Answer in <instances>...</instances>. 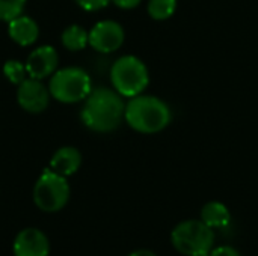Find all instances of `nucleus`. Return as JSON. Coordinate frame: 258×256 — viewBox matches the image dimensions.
Returning <instances> with one entry per match:
<instances>
[{
  "mask_svg": "<svg viewBox=\"0 0 258 256\" xmlns=\"http://www.w3.org/2000/svg\"><path fill=\"white\" fill-rule=\"evenodd\" d=\"M125 104L116 91L109 88H95L86 97L82 109L83 124L97 133H110L116 130L124 118Z\"/></svg>",
  "mask_w": 258,
  "mask_h": 256,
  "instance_id": "f257e3e1",
  "label": "nucleus"
},
{
  "mask_svg": "<svg viewBox=\"0 0 258 256\" xmlns=\"http://www.w3.org/2000/svg\"><path fill=\"white\" fill-rule=\"evenodd\" d=\"M125 122L138 133L154 134L166 128L172 119L165 101L153 95H136L125 104Z\"/></svg>",
  "mask_w": 258,
  "mask_h": 256,
  "instance_id": "f03ea898",
  "label": "nucleus"
},
{
  "mask_svg": "<svg viewBox=\"0 0 258 256\" xmlns=\"http://www.w3.org/2000/svg\"><path fill=\"white\" fill-rule=\"evenodd\" d=\"M171 243L181 255L207 256L215 244V232L201 219H189L172 229Z\"/></svg>",
  "mask_w": 258,
  "mask_h": 256,
  "instance_id": "7ed1b4c3",
  "label": "nucleus"
},
{
  "mask_svg": "<svg viewBox=\"0 0 258 256\" xmlns=\"http://www.w3.org/2000/svg\"><path fill=\"white\" fill-rule=\"evenodd\" d=\"M51 98L63 104H74L86 100L92 91L89 74L79 66H67L57 69L48 83Z\"/></svg>",
  "mask_w": 258,
  "mask_h": 256,
  "instance_id": "20e7f679",
  "label": "nucleus"
},
{
  "mask_svg": "<svg viewBox=\"0 0 258 256\" xmlns=\"http://www.w3.org/2000/svg\"><path fill=\"white\" fill-rule=\"evenodd\" d=\"M110 81L121 97L133 98L145 91L150 83V74L139 57L128 54L115 60L110 69Z\"/></svg>",
  "mask_w": 258,
  "mask_h": 256,
  "instance_id": "39448f33",
  "label": "nucleus"
},
{
  "mask_svg": "<svg viewBox=\"0 0 258 256\" xmlns=\"http://www.w3.org/2000/svg\"><path fill=\"white\" fill-rule=\"evenodd\" d=\"M70 199V184L65 177L45 169L33 187V202L44 213L62 210Z\"/></svg>",
  "mask_w": 258,
  "mask_h": 256,
  "instance_id": "423d86ee",
  "label": "nucleus"
},
{
  "mask_svg": "<svg viewBox=\"0 0 258 256\" xmlns=\"http://www.w3.org/2000/svg\"><path fill=\"white\" fill-rule=\"evenodd\" d=\"M125 33L119 23L113 20L98 21L89 30V45L100 53L116 51L124 42Z\"/></svg>",
  "mask_w": 258,
  "mask_h": 256,
  "instance_id": "0eeeda50",
  "label": "nucleus"
},
{
  "mask_svg": "<svg viewBox=\"0 0 258 256\" xmlns=\"http://www.w3.org/2000/svg\"><path fill=\"white\" fill-rule=\"evenodd\" d=\"M50 97L48 88L41 80L32 77L21 81L17 89V101L29 113H42L48 107Z\"/></svg>",
  "mask_w": 258,
  "mask_h": 256,
  "instance_id": "6e6552de",
  "label": "nucleus"
},
{
  "mask_svg": "<svg viewBox=\"0 0 258 256\" xmlns=\"http://www.w3.org/2000/svg\"><path fill=\"white\" fill-rule=\"evenodd\" d=\"M57 65L59 54L51 45H42L35 48L26 60V69L29 77L36 80L51 77L57 71Z\"/></svg>",
  "mask_w": 258,
  "mask_h": 256,
  "instance_id": "1a4fd4ad",
  "label": "nucleus"
},
{
  "mask_svg": "<svg viewBox=\"0 0 258 256\" xmlns=\"http://www.w3.org/2000/svg\"><path fill=\"white\" fill-rule=\"evenodd\" d=\"M50 243L45 234L36 228L20 231L14 240V256H48Z\"/></svg>",
  "mask_w": 258,
  "mask_h": 256,
  "instance_id": "9d476101",
  "label": "nucleus"
},
{
  "mask_svg": "<svg viewBox=\"0 0 258 256\" xmlns=\"http://www.w3.org/2000/svg\"><path fill=\"white\" fill-rule=\"evenodd\" d=\"M8 33H9V38L15 44H18L21 47H29L38 39L39 27H38V24H36V21L33 18L21 14L17 18L9 21Z\"/></svg>",
  "mask_w": 258,
  "mask_h": 256,
  "instance_id": "9b49d317",
  "label": "nucleus"
},
{
  "mask_svg": "<svg viewBox=\"0 0 258 256\" xmlns=\"http://www.w3.org/2000/svg\"><path fill=\"white\" fill-rule=\"evenodd\" d=\"M80 164H82V154L74 146L59 148L50 160V169L65 178L74 175L79 170Z\"/></svg>",
  "mask_w": 258,
  "mask_h": 256,
  "instance_id": "f8f14e48",
  "label": "nucleus"
},
{
  "mask_svg": "<svg viewBox=\"0 0 258 256\" xmlns=\"http://www.w3.org/2000/svg\"><path fill=\"white\" fill-rule=\"evenodd\" d=\"M201 220L212 229L227 228L231 223V213L225 204L218 202V201H212L203 207Z\"/></svg>",
  "mask_w": 258,
  "mask_h": 256,
  "instance_id": "ddd939ff",
  "label": "nucleus"
},
{
  "mask_svg": "<svg viewBox=\"0 0 258 256\" xmlns=\"http://www.w3.org/2000/svg\"><path fill=\"white\" fill-rule=\"evenodd\" d=\"M62 45L70 51L83 50L89 44V33L79 24H71L62 32Z\"/></svg>",
  "mask_w": 258,
  "mask_h": 256,
  "instance_id": "4468645a",
  "label": "nucleus"
},
{
  "mask_svg": "<svg viewBox=\"0 0 258 256\" xmlns=\"http://www.w3.org/2000/svg\"><path fill=\"white\" fill-rule=\"evenodd\" d=\"M177 0H150L148 14L154 20H166L175 14Z\"/></svg>",
  "mask_w": 258,
  "mask_h": 256,
  "instance_id": "2eb2a0df",
  "label": "nucleus"
},
{
  "mask_svg": "<svg viewBox=\"0 0 258 256\" xmlns=\"http://www.w3.org/2000/svg\"><path fill=\"white\" fill-rule=\"evenodd\" d=\"M3 74L5 77L12 83V84H20L21 81H24L27 78V69H26V63H21L20 60H6L3 65Z\"/></svg>",
  "mask_w": 258,
  "mask_h": 256,
  "instance_id": "dca6fc26",
  "label": "nucleus"
},
{
  "mask_svg": "<svg viewBox=\"0 0 258 256\" xmlns=\"http://www.w3.org/2000/svg\"><path fill=\"white\" fill-rule=\"evenodd\" d=\"M27 0H0V21H11L23 14Z\"/></svg>",
  "mask_w": 258,
  "mask_h": 256,
  "instance_id": "f3484780",
  "label": "nucleus"
},
{
  "mask_svg": "<svg viewBox=\"0 0 258 256\" xmlns=\"http://www.w3.org/2000/svg\"><path fill=\"white\" fill-rule=\"evenodd\" d=\"M74 2L85 11H98L106 8L112 0H74Z\"/></svg>",
  "mask_w": 258,
  "mask_h": 256,
  "instance_id": "a211bd4d",
  "label": "nucleus"
},
{
  "mask_svg": "<svg viewBox=\"0 0 258 256\" xmlns=\"http://www.w3.org/2000/svg\"><path fill=\"white\" fill-rule=\"evenodd\" d=\"M207 256H242L239 253L237 249L231 247V246H221L216 249H212L210 253Z\"/></svg>",
  "mask_w": 258,
  "mask_h": 256,
  "instance_id": "6ab92c4d",
  "label": "nucleus"
},
{
  "mask_svg": "<svg viewBox=\"0 0 258 256\" xmlns=\"http://www.w3.org/2000/svg\"><path fill=\"white\" fill-rule=\"evenodd\" d=\"M118 8H121V9H133V8H136L142 0H112Z\"/></svg>",
  "mask_w": 258,
  "mask_h": 256,
  "instance_id": "aec40b11",
  "label": "nucleus"
},
{
  "mask_svg": "<svg viewBox=\"0 0 258 256\" xmlns=\"http://www.w3.org/2000/svg\"><path fill=\"white\" fill-rule=\"evenodd\" d=\"M128 256H157L153 250H150V249H138V250H135V252H132Z\"/></svg>",
  "mask_w": 258,
  "mask_h": 256,
  "instance_id": "412c9836",
  "label": "nucleus"
}]
</instances>
